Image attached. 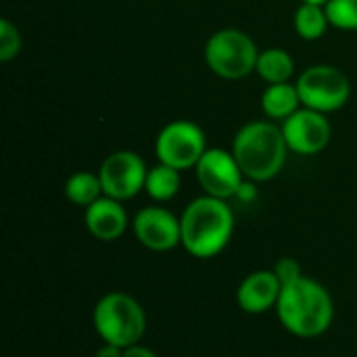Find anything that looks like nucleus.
Here are the masks:
<instances>
[{"label": "nucleus", "mask_w": 357, "mask_h": 357, "mask_svg": "<svg viewBox=\"0 0 357 357\" xmlns=\"http://www.w3.org/2000/svg\"><path fill=\"white\" fill-rule=\"evenodd\" d=\"M274 312L287 333L299 339H316L333 326L335 301L324 284L301 276L282 287Z\"/></svg>", "instance_id": "1"}, {"label": "nucleus", "mask_w": 357, "mask_h": 357, "mask_svg": "<svg viewBox=\"0 0 357 357\" xmlns=\"http://www.w3.org/2000/svg\"><path fill=\"white\" fill-rule=\"evenodd\" d=\"M182 247L197 259L220 255L234 234V213L224 199L203 195L186 205L180 215Z\"/></svg>", "instance_id": "2"}, {"label": "nucleus", "mask_w": 357, "mask_h": 357, "mask_svg": "<svg viewBox=\"0 0 357 357\" xmlns=\"http://www.w3.org/2000/svg\"><path fill=\"white\" fill-rule=\"evenodd\" d=\"M232 155L247 180L268 182L282 172L289 146L280 126L270 119H259L245 123L234 134Z\"/></svg>", "instance_id": "3"}, {"label": "nucleus", "mask_w": 357, "mask_h": 357, "mask_svg": "<svg viewBox=\"0 0 357 357\" xmlns=\"http://www.w3.org/2000/svg\"><path fill=\"white\" fill-rule=\"evenodd\" d=\"M96 335L121 349L140 343L146 333V314L142 305L128 293L102 295L92 312Z\"/></svg>", "instance_id": "4"}, {"label": "nucleus", "mask_w": 357, "mask_h": 357, "mask_svg": "<svg viewBox=\"0 0 357 357\" xmlns=\"http://www.w3.org/2000/svg\"><path fill=\"white\" fill-rule=\"evenodd\" d=\"M205 63L222 79H243L257 67V44L249 33L236 27H224L209 36L205 44Z\"/></svg>", "instance_id": "5"}, {"label": "nucleus", "mask_w": 357, "mask_h": 357, "mask_svg": "<svg viewBox=\"0 0 357 357\" xmlns=\"http://www.w3.org/2000/svg\"><path fill=\"white\" fill-rule=\"evenodd\" d=\"M301 105L324 115L343 109L351 96L349 77L335 65H312L297 77Z\"/></svg>", "instance_id": "6"}, {"label": "nucleus", "mask_w": 357, "mask_h": 357, "mask_svg": "<svg viewBox=\"0 0 357 357\" xmlns=\"http://www.w3.org/2000/svg\"><path fill=\"white\" fill-rule=\"evenodd\" d=\"M207 151L205 132L188 119H176L161 128L155 140V153L159 163H165L178 172L195 169Z\"/></svg>", "instance_id": "7"}, {"label": "nucleus", "mask_w": 357, "mask_h": 357, "mask_svg": "<svg viewBox=\"0 0 357 357\" xmlns=\"http://www.w3.org/2000/svg\"><path fill=\"white\" fill-rule=\"evenodd\" d=\"M149 167L142 157L134 151H115L111 153L98 169L105 197L128 201L144 190Z\"/></svg>", "instance_id": "8"}, {"label": "nucleus", "mask_w": 357, "mask_h": 357, "mask_svg": "<svg viewBox=\"0 0 357 357\" xmlns=\"http://www.w3.org/2000/svg\"><path fill=\"white\" fill-rule=\"evenodd\" d=\"M195 174L205 195L224 201L238 197L245 184V174L238 161L234 159L232 151L226 149H207L197 163Z\"/></svg>", "instance_id": "9"}, {"label": "nucleus", "mask_w": 357, "mask_h": 357, "mask_svg": "<svg viewBox=\"0 0 357 357\" xmlns=\"http://www.w3.org/2000/svg\"><path fill=\"white\" fill-rule=\"evenodd\" d=\"M280 128L289 151L301 157H312L322 153L333 138V126L328 117L307 107L295 111L289 119L280 123Z\"/></svg>", "instance_id": "10"}, {"label": "nucleus", "mask_w": 357, "mask_h": 357, "mask_svg": "<svg viewBox=\"0 0 357 357\" xmlns=\"http://www.w3.org/2000/svg\"><path fill=\"white\" fill-rule=\"evenodd\" d=\"M134 234L144 249L155 253H165L182 245L180 218L161 205H151L136 213Z\"/></svg>", "instance_id": "11"}, {"label": "nucleus", "mask_w": 357, "mask_h": 357, "mask_svg": "<svg viewBox=\"0 0 357 357\" xmlns=\"http://www.w3.org/2000/svg\"><path fill=\"white\" fill-rule=\"evenodd\" d=\"M282 282L274 270H255L243 278L236 291V303L245 314L261 316L270 310H276Z\"/></svg>", "instance_id": "12"}, {"label": "nucleus", "mask_w": 357, "mask_h": 357, "mask_svg": "<svg viewBox=\"0 0 357 357\" xmlns=\"http://www.w3.org/2000/svg\"><path fill=\"white\" fill-rule=\"evenodd\" d=\"M84 224L96 241L113 243L128 230V213L121 201L102 195L98 201L84 209Z\"/></svg>", "instance_id": "13"}, {"label": "nucleus", "mask_w": 357, "mask_h": 357, "mask_svg": "<svg viewBox=\"0 0 357 357\" xmlns=\"http://www.w3.org/2000/svg\"><path fill=\"white\" fill-rule=\"evenodd\" d=\"M259 105H261L264 115L270 121H280V123L303 107L299 90H297V84H291V82L268 84V88L261 92Z\"/></svg>", "instance_id": "14"}, {"label": "nucleus", "mask_w": 357, "mask_h": 357, "mask_svg": "<svg viewBox=\"0 0 357 357\" xmlns=\"http://www.w3.org/2000/svg\"><path fill=\"white\" fill-rule=\"evenodd\" d=\"M255 71L266 84H284V82H291L295 73V61L282 48L259 50Z\"/></svg>", "instance_id": "15"}, {"label": "nucleus", "mask_w": 357, "mask_h": 357, "mask_svg": "<svg viewBox=\"0 0 357 357\" xmlns=\"http://www.w3.org/2000/svg\"><path fill=\"white\" fill-rule=\"evenodd\" d=\"M182 172L165 165V163H157L149 169L146 174V182H144V192L157 201V203H167L172 201L178 192H180V186H182V178H180Z\"/></svg>", "instance_id": "16"}, {"label": "nucleus", "mask_w": 357, "mask_h": 357, "mask_svg": "<svg viewBox=\"0 0 357 357\" xmlns=\"http://www.w3.org/2000/svg\"><path fill=\"white\" fill-rule=\"evenodd\" d=\"M328 17H326V8L324 4H314V2H301L295 10L293 17V27L295 33L301 40L314 42L320 40L326 29H328Z\"/></svg>", "instance_id": "17"}, {"label": "nucleus", "mask_w": 357, "mask_h": 357, "mask_svg": "<svg viewBox=\"0 0 357 357\" xmlns=\"http://www.w3.org/2000/svg\"><path fill=\"white\" fill-rule=\"evenodd\" d=\"M102 184L98 174L92 172H75L73 176L67 178L65 182V197L77 205V207H90L94 201H98L102 197Z\"/></svg>", "instance_id": "18"}, {"label": "nucleus", "mask_w": 357, "mask_h": 357, "mask_svg": "<svg viewBox=\"0 0 357 357\" xmlns=\"http://www.w3.org/2000/svg\"><path fill=\"white\" fill-rule=\"evenodd\" d=\"M324 8L333 27L343 31H357V0H328Z\"/></svg>", "instance_id": "19"}, {"label": "nucleus", "mask_w": 357, "mask_h": 357, "mask_svg": "<svg viewBox=\"0 0 357 357\" xmlns=\"http://www.w3.org/2000/svg\"><path fill=\"white\" fill-rule=\"evenodd\" d=\"M21 52V33L8 19H0V61L8 63Z\"/></svg>", "instance_id": "20"}, {"label": "nucleus", "mask_w": 357, "mask_h": 357, "mask_svg": "<svg viewBox=\"0 0 357 357\" xmlns=\"http://www.w3.org/2000/svg\"><path fill=\"white\" fill-rule=\"evenodd\" d=\"M272 270H274V274L278 276V280L282 282V287H284V284H291V282H295L297 278L303 276L299 261L293 259V257H282V259H278V261L274 264Z\"/></svg>", "instance_id": "21"}, {"label": "nucleus", "mask_w": 357, "mask_h": 357, "mask_svg": "<svg viewBox=\"0 0 357 357\" xmlns=\"http://www.w3.org/2000/svg\"><path fill=\"white\" fill-rule=\"evenodd\" d=\"M123 357H159L153 349L144 347V345H132V347H126L123 349Z\"/></svg>", "instance_id": "22"}, {"label": "nucleus", "mask_w": 357, "mask_h": 357, "mask_svg": "<svg viewBox=\"0 0 357 357\" xmlns=\"http://www.w3.org/2000/svg\"><path fill=\"white\" fill-rule=\"evenodd\" d=\"M94 357H123V349L117 347V345H111V343H105L102 347L96 349Z\"/></svg>", "instance_id": "23"}, {"label": "nucleus", "mask_w": 357, "mask_h": 357, "mask_svg": "<svg viewBox=\"0 0 357 357\" xmlns=\"http://www.w3.org/2000/svg\"><path fill=\"white\" fill-rule=\"evenodd\" d=\"M301 2H314V4H326L328 0H301Z\"/></svg>", "instance_id": "24"}]
</instances>
